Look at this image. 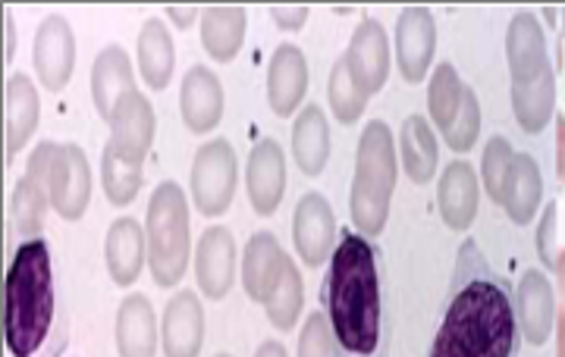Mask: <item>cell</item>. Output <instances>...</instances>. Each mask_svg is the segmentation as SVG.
Returning <instances> with one entry per match:
<instances>
[{
	"label": "cell",
	"instance_id": "31",
	"mask_svg": "<svg viewBox=\"0 0 565 357\" xmlns=\"http://www.w3.org/2000/svg\"><path fill=\"white\" fill-rule=\"evenodd\" d=\"M399 160H403L405 176L415 185L430 182L437 173V136L424 117H405L399 129Z\"/></svg>",
	"mask_w": 565,
	"mask_h": 357
},
{
	"label": "cell",
	"instance_id": "9",
	"mask_svg": "<svg viewBox=\"0 0 565 357\" xmlns=\"http://www.w3.org/2000/svg\"><path fill=\"white\" fill-rule=\"evenodd\" d=\"M107 126H110V139L104 144V154L145 170V160L151 154L154 132H158V117H154L151 100L141 91H132L129 98H122Z\"/></svg>",
	"mask_w": 565,
	"mask_h": 357
},
{
	"label": "cell",
	"instance_id": "12",
	"mask_svg": "<svg viewBox=\"0 0 565 357\" xmlns=\"http://www.w3.org/2000/svg\"><path fill=\"white\" fill-rule=\"evenodd\" d=\"M437 54V22L427 7H405L396 20V66L405 82L418 85Z\"/></svg>",
	"mask_w": 565,
	"mask_h": 357
},
{
	"label": "cell",
	"instance_id": "5",
	"mask_svg": "<svg viewBox=\"0 0 565 357\" xmlns=\"http://www.w3.org/2000/svg\"><path fill=\"white\" fill-rule=\"evenodd\" d=\"M396 173H399V154L393 132L384 119H371L359 139L355 176L349 192V217L359 236L371 238L384 232L393 192H396Z\"/></svg>",
	"mask_w": 565,
	"mask_h": 357
},
{
	"label": "cell",
	"instance_id": "26",
	"mask_svg": "<svg viewBox=\"0 0 565 357\" xmlns=\"http://www.w3.org/2000/svg\"><path fill=\"white\" fill-rule=\"evenodd\" d=\"M114 338H117V355L120 357H158L161 329H158V314H154L148 298H122Z\"/></svg>",
	"mask_w": 565,
	"mask_h": 357
},
{
	"label": "cell",
	"instance_id": "23",
	"mask_svg": "<svg viewBox=\"0 0 565 357\" xmlns=\"http://www.w3.org/2000/svg\"><path fill=\"white\" fill-rule=\"evenodd\" d=\"M136 88V73H132V60L122 51L120 44H107L102 54L95 57L92 66V100L98 107L102 119H114L122 98H129Z\"/></svg>",
	"mask_w": 565,
	"mask_h": 357
},
{
	"label": "cell",
	"instance_id": "36",
	"mask_svg": "<svg viewBox=\"0 0 565 357\" xmlns=\"http://www.w3.org/2000/svg\"><path fill=\"white\" fill-rule=\"evenodd\" d=\"M478 132H481V104H478V95L465 85L462 104L456 110V119L444 132V141L456 154H468L478 141Z\"/></svg>",
	"mask_w": 565,
	"mask_h": 357
},
{
	"label": "cell",
	"instance_id": "43",
	"mask_svg": "<svg viewBox=\"0 0 565 357\" xmlns=\"http://www.w3.org/2000/svg\"><path fill=\"white\" fill-rule=\"evenodd\" d=\"M255 357H289V355H286V348H282L280 342H274V338H270V342H262V348L255 351Z\"/></svg>",
	"mask_w": 565,
	"mask_h": 357
},
{
	"label": "cell",
	"instance_id": "7",
	"mask_svg": "<svg viewBox=\"0 0 565 357\" xmlns=\"http://www.w3.org/2000/svg\"><path fill=\"white\" fill-rule=\"evenodd\" d=\"M239 182V160L226 139L204 141L189 173V195L202 217H223L233 204Z\"/></svg>",
	"mask_w": 565,
	"mask_h": 357
},
{
	"label": "cell",
	"instance_id": "35",
	"mask_svg": "<svg viewBox=\"0 0 565 357\" xmlns=\"http://www.w3.org/2000/svg\"><path fill=\"white\" fill-rule=\"evenodd\" d=\"M141 182H145L141 166H129V163L110 158V154H102L104 198L110 201L114 207H129L132 201L139 198Z\"/></svg>",
	"mask_w": 565,
	"mask_h": 357
},
{
	"label": "cell",
	"instance_id": "29",
	"mask_svg": "<svg viewBox=\"0 0 565 357\" xmlns=\"http://www.w3.org/2000/svg\"><path fill=\"white\" fill-rule=\"evenodd\" d=\"M292 160L305 176H321L330 160V122L318 104H305L292 122Z\"/></svg>",
	"mask_w": 565,
	"mask_h": 357
},
{
	"label": "cell",
	"instance_id": "6",
	"mask_svg": "<svg viewBox=\"0 0 565 357\" xmlns=\"http://www.w3.org/2000/svg\"><path fill=\"white\" fill-rule=\"evenodd\" d=\"M145 236H148V270L154 282L161 289L180 285L192 258V217L180 182L163 178L154 188L148 201Z\"/></svg>",
	"mask_w": 565,
	"mask_h": 357
},
{
	"label": "cell",
	"instance_id": "38",
	"mask_svg": "<svg viewBox=\"0 0 565 357\" xmlns=\"http://www.w3.org/2000/svg\"><path fill=\"white\" fill-rule=\"evenodd\" d=\"M296 357H337L330 320H327L323 311H315L311 317L305 320L302 333H299V355Z\"/></svg>",
	"mask_w": 565,
	"mask_h": 357
},
{
	"label": "cell",
	"instance_id": "25",
	"mask_svg": "<svg viewBox=\"0 0 565 357\" xmlns=\"http://www.w3.org/2000/svg\"><path fill=\"white\" fill-rule=\"evenodd\" d=\"M286 251H282L280 238L274 232H255L245 241L243 251V289L252 301H267V295L277 289L282 270H286Z\"/></svg>",
	"mask_w": 565,
	"mask_h": 357
},
{
	"label": "cell",
	"instance_id": "4",
	"mask_svg": "<svg viewBox=\"0 0 565 357\" xmlns=\"http://www.w3.org/2000/svg\"><path fill=\"white\" fill-rule=\"evenodd\" d=\"M505 60L512 76V113L527 136L544 132L556 107V79L546 57L544 25L534 13H515L505 32Z\"/></svg>",
	"mask_w": 565,
	"mask_h": 357
},
{
	"label": "cell",
	"instance_id": "2",
	"mask_svg": "<svg viewBox=\"0 0 565 357\" xmlns=\"http://www.w3.org/2000/svg\"><path fill=\"white\" fill-rule=\"evenodd\" d=\"M323 314L337 357H386L384 292L377 248L359 232L340 229V245L323 279Z\"/></svg>",
	"mask_w": 565,
	"mask_h": 357
},
{
	"label": "cell",
	"instance_id": "37",
	"mask_svg": "<svg viewBox=\"0 0 565 357\" xmlns=\"http://www.w3.org/2000/svg\"><path fill=\"white\" fill-rule=\"evenodd\" d=\"M512 160H515V151L503 136H493L487 141L484 158H481V182H484L490 201H497V204H503V188L509 170H512Z\"/></svg>",
	"mask_w": 565,
	"mask_h": 357
},
{
	"label": "cell",
	"instance_id": "41",
	"mask_svg": "<svg viewBox=\"0 0 565 357\" xmlns=\"http://www.w3.org/2000/svg\"><path fill=\"white\" fill-rule=\"evenodd\" d=\"M167 20L173 22L177 29H189L195 20H202V10L192 3H170L167 7Z\"/></svg>",
	"mask_w": 565,
	"mask_h": 357
},
{
	"label": "cell",
	"instance_id": "8",
	"mask_svg": "<svg viewBox=\"0 0 565 357\" xmlns=\"http://www.w3.org/2000/svg\"><path fill=\"white\" fill-rule=\"evenodd\" d=\"M57 148L61 144H54V141H41L29 158L25 176L13 188L10 214H13L17 232L25 238H41L39 232L44 229V217L51 210V170H54Z\"/></svg>",
	"mask_w": 565,
	"mask_h": 357
},
{
	"label": "cell",
	"instance_id": "13",
	"mask_svg": "<svg viewBox=\"0 0 565 357\" xmlns=\"http://www.w3.org/2000/svg\"><path fill=\"white\" fill-rule=\"evenodd\" d=\"M92 204V166L79 144H61L51 170V207L63 219H82Z\"/></svg>",
	"mask_w": 565,
	"mask_h": 357
},
{
	"label": "cell",
	"instance_id": "18",
	"mask_svg": "<svg viewBox=\"0 0 565 357\" xmlns=\"http://www.w3.org/2000/svg\"><path fill=\"white\" fill-rule=\"evenodd\" d=\"M180 113L185 129L192 136H204V132H214L223 119V85L214 76V69L207 66H192L185 76H182L180 88Z\"/></svg>",
	"mask_w": 565,
	"mask_h": 357
},
{
	"label": "cell",
	"instance_id": "22",
	"mask_svg": "<svg viewBox=\"0 0 565 357\" xmlns=\"http://www.w3.org/2000/svg\"><path fill=\"white\" fill-rule=\"evenodd\" d=\"M478 198H481V188H478L475 166L468 160H452L437 182V207L446 226L465 232L478 217Z\"/></svg>",
	"mask_w": 565,
	"mask_h": 357
},
{
	"label": "cell",
	"instance_id": "15",
	"mask_svg": "<svg viewBox=\"0 0 565 357\" xmlns=\"http://www.w3.org/2000/svg\"><path fill=\"white\" fill-rule=\"evenodd\" d=\"M245 192L255 214L262 217H270L280 207L286 195V154H282L280 141L262 139L252 148L248 166H245Z\"/></svg>",
	"mask_w": 565,
	"mask_h": 357
},
{
	"label": "cell",
	"instance_id": "3",
	"mask_svg": "<svg viewBox=\"0 0 565 357\" xmlns=\"http://www.w3.org/2000/svg\"><path fill=\"white\" fill-rule=\"evenodd\" d=\"M3 345L13 357H61L70 345V323L44 238H25L7 267Z\"/></svg>",
	"mask_w": 565,
	"mask_h": 357
},
{
	"label": "cell",
	"instance_id": "19",
	"mask_svg": "<svg viewBox=\"0 0 565 357\" xmlns=\"http://www.w3.org/2000/svg\"><path fill=\"white\" fill-rule=\"evenodd\" d=\"M163 357H199L204 345V307L195 292H177L163 307Z\"/></svg>",
	"mask_w": 565,
	"mask_h": 357
},
{
	"label": "cell",
	"instance_id": "33",
	"mask_svg": "<svg viewBox=\"0 0 565 357\" xmlns=\"http://www.w3.org/2000/svg\"><path fill=\"white\" fill-rule=\"evenodd\" d=\"M305 307V285H302V273H299V267L289 260L286 263V270H282L280 282H277V289L267 295L264 301V314L267 320L277 326V329H292L296 326V320L302 314Z\"/></svg>",
	"mask_w": 565,
	"mask_h": 357
},
{
	"label": "cell",
	"instance_id": "42",
	"mask_svg": "<svg viewBox=\"0 0 565 357\" xmlns=\"http://www.w3.org/2000/svg\"><path fill=\"white\" fill-rule=\"evenodd\" d=\"M3 29H7V51H3V60L10 63L13 54H17V25H13V17L3 13Z\"/></svg>",
	"mask_w": 565,
	"mask_h": 357
},
{
	"label": "cell",
	"instance_id": "34",
	"mask_svg": "<svg viewBox=\"0 0 565 357\" xmlns=\"http://www.w3.org/2000/svg\"><path fill=\"white\" fill-rule=\"evenodd\" d=\"M462 91L465 82L459 79L456 66L452 63H440L434 69V76H430V85H427V110H430L434 126L440 129V136L449 129V122L456 119V110L462 104Z\"/></svg>",
	"mask_w": 565,
	"mask_h": 357
},
{
	"label": "cell",
	"instance_id": "39",
	"mask_svg": "<svg viewBox=\"0 0 565 357\" xmlns=\"http://www.w3.org/2000/svg\"><path fill=\"white\" fill-rule=\"evenodd\" d=\"M559 204H546L544 217H541V229H537V255L544 260V267H556V258H559Z\"/></svg>",
	"mask_w": 565,
	"mask_h": 357
},
{
	"label": "cell",
	"instance_id": "32",
	"mask_svg": "<svg viewBox=\"0 0 565 357\" xmlns=\"http://www.w3.org/2000/svg\"><path fill=\"white\" fill-rule=\"evenodd\" d=\"M327 98H330V110H333L337 122L352 126V122H359V119H362L364 107H367V98H371V95H367L362 85L355 82L352 69H349V60L345 57H340L333 66H330Z\"/></svg>",
	"mask_w": 565,
	"mask_h": 357
},
{
	"label": "cell",
	"instance_id": "11",
	"mask_svg": "<svg viewBox=\"0 0 565 357\" xmlns=\"http://www.w3.org/2000/svg\"><path fill=\"white\" fill-rule=\"evenodd\" d=\"M32 63H35L41 88L63 91L70 85L73 69H76V35L66 17L51 13L41 20L35 44H32Z\"/></svg>",
	"mask_w": 565,
	"mask_h": 357
},
{
	"label": "cell",
	"instance_id": "28",
	"mask_svg": "<svg viewBox=\"0 0 565 357\" xmlns=\"http://www.w3.org/2000/svg\"><path fill=\"white\" fill-rule=\"evenodd\" d=\"M136 54H139L141 82L151 91H163L173 79V69H177V47H173V35L163 25V20H158V17L145 20L139 41H136Z\"/></svg>",
	"mask_w": 565,
	"mask_h": 357
},
{
	"label": "cell",
	"instance_id": "20",
	"mask_svg": "<svg viewBox=\"0 0 565 357\" xmlns=\"http://www.w3.org/2000/svg\"><path fill=\"white\" fill-rule=\"evenodd\" d=\"M104 263L114 285L129 289L132 282H139L141 270L148 263V236H145V226H139V219L120 217L110 223L107 238H104Z\"/></svg>",
	"mask_w": 565,
	"mask_h": 357
},
{
	"label": "cell",
	"instance_id": "10",
	"mask_svg": "<svg viewBox=\"0 0 565 357\" xmlns=\"http://www.w3.org/2000/svg\"><path fill=\"white\" fill-rule=\"evenodd\" d=\"M292 245L296 255L302 258L305 267H321L330 263L337 245H340V229L330 201L321 192H308L292 214Z\"/></svg>",
	"mask_w": 565,
	"mask_h": 357
},
{
	"label": "cell",
	"instance_id": "44",
	"mask_svg": "<svg viewBox=\"0 0 565 357\" xmlns=\"http://www.w3.org/2000/svg\"><path fill=\"white\" fill-rule=\"evenodd\" d=\"M217 357H230V355H217Z\"/></svg>",
	"mask_w": 565,
	"mask_h": 357
},
{
	"label": "cell",
	"instance_id": "27",
	"mask_svg": "<svg viewBox=\"0 0 565 357\" xmlns=\"http://www.w3.org/2000/svg\"><path fill=\"white\" fill-rule=\"evenodd\" d=\"M541 198H544V176H541L537 160L531 154H515L509 178H505L503 204H500L505 217L515 226H527L541 210Z\"/></svg>",
	"mask_w": 565,
	"mask_h": 357
},
{
	"label": "cell",
	"instance_id": "1",
	"mask_svg": "<svg viewBox=\"0 0 565 357\" xmlns=\"http://www.w3.org/2000/svg\"><path fill=\"white\" fill-rule=\"evenodd\" d=\"M519 345L522 329L509 282L490 267L478 241L465 238L427 357H519Z\"/></svg>",
	"mask_w": 565,
	"mask_h": 357
},
{
	"label": "cell",
	"instance_id": "24",
	"mask_svg": "<svg viewBox=\"0 0 565 357\" xmlns=\"http://www.w3.org/2000/svg\"><path fill=\"white\" fill-rule=\"evenodd\" d=\"M553 314H556V298L550 279L541 270H527L515 289V320L522 338L531 345H546L553 336Z\"/></svg>",
	"mask_w": 565,
	"mask_h": 357
},
{
	"label": "cell",
	"instance_id": "16",
	"mask_svg": "<svg viewBox=\"0 0 565 357\" xmlns=\"http://www.w3.org/2000/svg\"><path fill=\"white\" fill-rule=\"evenodd\" d=\"M305 95H308V60L302 47L286 41L267 63V104L277 117L289 119L302 110Z\"/></svg>",
	"mask_w": 565,
	"mask_h": 357
},
{
	"label": "cell",
	"instance_id": "40",
	"mask_svg": "<svg viewBox=\"0 0 565 357\" xmlns=\"http://www.w3.org/2000/svg\"><path fill=\"white\" fill-rule=\"evenodd\" d=\"M270 20L277 22L282 32H299L308 20V7L305 3H274Z\"/></svg>",
	"mask_w": 565,
	"mask_h": 357
},
{
	"label": "cell",
	"instance_id": "21",
	"mask_svg": "<svg viewBox=\"0 0 565 357\" xmlns=\"http://www.w3.org/2000/svg\"><path fill=\"white\" fill-rule=\"evenodd\" d=\"M3 107H7V119H3L7 144H3V151H7V160H13L29 144V139L35 136V126L41 119V100L35 82L29 79L25 73L7 76Z\"/></svg>",
	"mask_w": 565,
	"mask_h": 357
},
{
	"label": "cell",
	"instance_id": "14",
	"mask_svg": "<svg viewBox=\"0 0 565 357\" xmlns=\"http://www.w3.org/2000/svg\"><path fill=\"white\" fill-rule=\"evenodd\" d=\"M195 279L204 298L221 301L236 285V241L226 226L204 229L195 245Z\"/></svg>",
	"mask_w": 565,
	"mask_h": 357
},
{
	"label": "cell",
	"instance_id": "30",
	"mask_svg": "<svg viewBox=\"0 0 565 357\" xmlns=\"http://www.w3.org/2000/svg\"><path fill=\"white\" fill-rule=\"evenodd\" d=\"M248 13L245 7L221 3V7H204L202 10V44L207 57L214 63H230L243 51Z\"/></svg>",
	"mask_w": 565,
	"mask_h": 357
},
{
	"label": "cell",
	"instance_id": "17",
	"mask_svg": "<svg viewBox=\"0 0 565 357\" xmlns=\"http://www.w3.org/2000/svg\"><path fill=\"white\" fill-rule=\"evenodd\" d=\"M343 57L349 60V69L364 91L377 95L390 79V39L384 25L377 20L359 22Z\"/></svg>",
	"mask_w": 565,
	"mask_h": 357
}]
</instances>
